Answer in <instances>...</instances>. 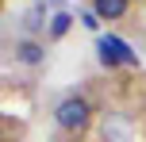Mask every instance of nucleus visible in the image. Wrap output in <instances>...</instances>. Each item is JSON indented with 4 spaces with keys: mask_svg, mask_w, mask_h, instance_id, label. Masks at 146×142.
I'll use <instances>...</instances> for the list:
<instances>
[{
    "mask_svg": "<svg viewBox=\"0 0 146 142\" xmlns=\"http://www.w3.org/2000/svg\"><path fill=\"white\" fill-rule=\"evenodd\" d=\"M88 123H92V104H88V96H77V92H69V96H62L58 104H54V127L62 131V135H85Z\"/></svg>",
    "mask_w": 146,
    "mask_h": 142,
    "instance_id": "1",
    "label": "nucleus"
},
{
    "mask_svg": "<svg viewBox=\"0 0 146 142\" xmlns=\"http://www.w3.org/2000/svg\"><path fill=\"white\" fill-rule=\"evenodd\" d=\"M12 58L19 61V65H42V61H46V42H42V38L19 35V38L12 42Z\"/></svg>",
    "mask_w": 146,
    "mask_h": 142,
    "instance_id": "2",
    "label": "nucleus"
},
{
    "mask_svg": "<svg viewBox=\"0 0 146 142\" xmlns=\"http://www.w3.org/2000/svg\"><path fill=\"white\" fill-rule=\"evenodd\" d=\"M127 8H131V0H92V12L108 23H119L127 15Z\"/></svg>",
    "mask_w": 146,
    "mask_h": 142,
    "instance_id": "3",
    "label": "nucleus"
},
{
    "mask_svg": "<svg viewBox=\"0 0 146 142\" xmlns=\"http://www.w3.org/2000/svg\"><path fill=\"white\" fill-rule=\"evenodd\" d=\"M46 27H50V19H46V4H35L27 15H23V35H27V38H38Z\"/></svg>",
    "mask_w": 146,
    "mask_h": 142,
    "instance_id": "4",
    "label": "nucleus"
},
{
    "mask_svg": "<svg viewBox=\"0 0 146 142\" xmlns=\"http://www.w3.org/2000/svg\"><path fill=\"white\" fill-rule=\"evenodd\" d=\"M69 27H73V12H66V8H62V12H54V15H50L46 38H50V42H58V38H66V35H69Z\"/></svg>",
    "mask_w": 146,
    "mask_h": 142,
    "instance_id": "5",
    "label": "nucleus"
}]
</instances>
